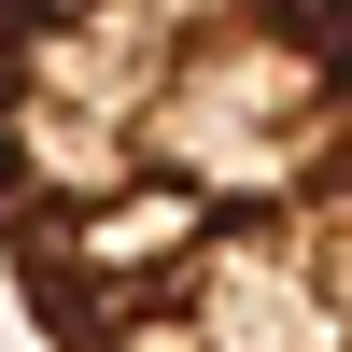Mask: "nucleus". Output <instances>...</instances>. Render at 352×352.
I'll list each match as a JSON object with an SVG mask.
<instances>
[{
	"instance_id": "f257e3e1",
	"label": "nucleus",
	"mask_w": 352,
	"mask_h": 352,
	"mask_svg": "<svg viewBox=\"0 0 352 352\" xmlns=\"http://www.w3.org/2000/svg\"><path fill=\"white\" fill-rule=\"evenodd\" d=\"M0 268L43 352H352V0H0Z\"/></svg>"
}]
</instances>
